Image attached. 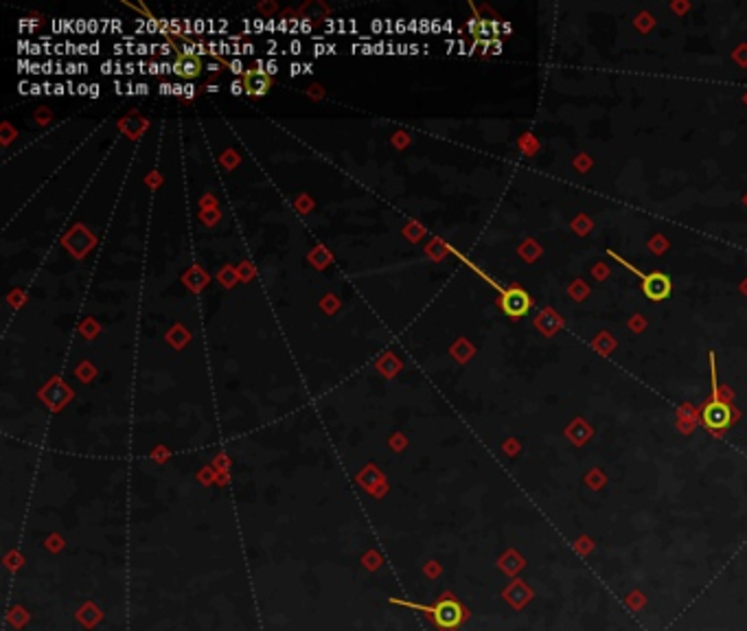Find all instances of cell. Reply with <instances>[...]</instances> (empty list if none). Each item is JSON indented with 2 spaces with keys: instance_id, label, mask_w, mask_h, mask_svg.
I'll use <instances>...</instances> for the list:
<instances>
[{
  "instance_id": "6da1fadb",
  "label": "cell",
  "mask_w": 747,
  "mask_h": 631,
  "mask_svg": "<svg viewBox=\"0 0 747 631\" xmlns=\"http://www.w3.org/2000/svg\"><path fill=\"white\" fill-rule=\"evenodd\" d=\"M397 605H405V608H415V610H421L425 614H430L434 618V622L439 625L441 629H456L462 618H465V610L460 608V603L452 600V598H443L439 600L436 605H432V608H427V605H412V603H403V600H393Z\"/></svg>"
},
{
  "instance_id": "8d00e7d4",
  "label": "cell",
  "mask_w": 747,
  "mask_h": 631,
  "mask_svg": "<svg viewBox=\"0 0 747 631\" xmlns=\"http://www.w3.org/2000/svg\"><path fill=\"white\" fill-rule=\"evenodd\" d=\"M134 68H138V66H134V64H125V72H127V75H132V72H136Z\"/></svg>"
},
{
  "instance_id": "d6a6232c",
  "label": "cell",
  "mask_w": 747,
  "mask_h": 631,
  "mask_svg": "<svg viewBox=\"0 0 747 631\" xmlns=\"http://www.w3.org/2000/svg\"><path fill=\"white\" fill-rule=\"evenodd\" d=\"M40 92H44V86H40V84H31V94H40Z\"/></svg>"
},
{
  "instance_id": "ba28073f",
  "label": "cell",
  "mask_w": 747,
  "mask_h": 631,
  "mask_svg": "<svg viewBox=\"0 0 747 631\" xmlns=\"http://www.w3.org/2000/svg\"><path fill=\"white\" fill-rule=\"evenodd\" d=\"M206 29H209V22H206V20H202V18L193 20V31H195L197 35H202Z\"/></svg>"
},
{
  "instance_id": "4316f807",
  "label": "cell",
  "mask_w": 747,
  "mask_h": 631,
  "mask_svg": "<svg viewBox=\"0 0 747 631\" xmlns=\"http://www.w3.org/2000/svg\"><path fill=\"white\" fill-rule=\"evenodd\" d=\"M90 92V86L88 84H80L77 86V94H88Z\"/></svg>"
},
{
  "instance_id": "30bf717a",
  "label": "cell",
  "mask_w": 747,
  "mask_h": 631,
  "mask_svg": "<svg viewBox=\"0 0 747 631\" xmlns=\"http://www.w3.org/2000/svg\"><path fill=\"white\" fill-rule=\"evenodd\" d=\"M263 70H266V72L270 75V77H272V75H276V72H278V62H276V60L266 62V64H263Z\"/></svg>"
},
{
  "instance_id": "d6986e66",
  "label": "cell",
  "mask_w": 747,
  "mask_h": 631,
  "mask_svg": "<svg viewBox=\"0 0 747 631\" xmlns=\"http://www.w3.org/2000/svg\"><path fill=\"white\" fill-rule=\"evenodd\" d=\"M136 53H138V55L151 53V44H138V46H136Z\"/></svg>"
},
{
  "instance_id": "f35d334b",
  "label": "cell",
  "mask_w": 747,
  "mask_h": 631,
  "mask_svg": "<svg viewBox=\"0 0 747 631\" xmlns=\"http://www.w3.org/2000/svg\"><path fill=\"white\" fill-rule=\"evenodd\" d=\"M417 27H419L417 20H410V22H408V29H417Z\"/></svg>"
},
{
  "instance_id": "484cf974",
  "label": "cell",
  "mask_w": 747,
  "mask_h": 631,
  "mask_svg": "<svg viewBox=\"0 0 747 631\" xmlns=\"http://www.w3.org/2000/svg\"><path fill=\"white\" fill-rule=\"evenodd\" d=\"M405 29H408V24H405L403 20H397V22H395V31H397V33H401V31H405Z\"/></svg>"
},
{
  "instance_id": "ab89813d",
  "label": "cell",
  "mask_w": 747,
  "mask_h": 631,
  "mask_svg": "<svg viewBox=\"0 0 747 631\" xmlns=\"http://www.w3.org/2000/svg\"><path fill=\"white\" fill-rule=\"evenodd\" d=\"M327 53H336V44H327Z\"/></svg>"
},
{
  "instance_id": "e575fe53",
  "label": "cell",
  "mask_w": 747,
  "mask_h": 631,
  "mask_svg": "<svg viewBox=\"0 0 747 631\" xmlns=\"http://www.w3.org/2000/svg\"><path fill=\"white\" fill-rule=\"evenodd\" d=\"M64 92H68V88L62 84H55V94H64Z\"/></svg>"
},
{
  "instance_id": "e0dca14e",
  "label": "cell",
  "mask_w": 747,
  "mask_h": 631,
  "mask_svg": "<svg viewBox=\"0 0 747 631\" xmlns=\"http://www.w3.org/2000/svg\"><path fill=\"white\" fill-rule=\"evenodd\" d=\"M300 72H305V68H302V64H298V62H294L292 66H290V75H292V77H296V75H300Z\"/></svg>"
},
{
  "instance_id": "8992f818",
  "label": "cell",
  "mask_w": 747,
  "mask_h": 631,
  "mask_svg": "<svg viewBox=\"0 0 747 631\" xmlns=\"http://www.w3.org/2000/svg\"><path fill=\"white\" fill-rule=\"evenodd\" d=\"M173 72L180 75V77H197V75L202 72V62L200 57H187V55H178L175 62H173Z\"/></svg>"
},
{
  "instance_id": "2e32d148",
  "label": "cell",
  "mask_w": 747,
  "mask_h": 631,
  "mask_svg": "<svg viewBox=\"0 0 747 631\" xmlns=\"http://www.w3.org/2000/svg\"><path fill=\"white\" fill-rule=\"evenodd\" d=\"M114 66H116L114 62H103V64H101V72H103V75H112V72H114V70H112Z\"/></svg>"
},
{
  "instance_id": "74e56055",
  "label": "cell",
  "mask_w": 747,
  "mask_h": 631,
  "mask_svg": "<svg viewBox=\"0 0 747 631\" xmlns=\"http://www.w3.org/2000/svg\"><path fill=\"white\" fill-rule=\"evenodd\" d=\"M114 50H116V53H119V55H123V53H125V50H127V48H123L121 44H114Z\"/></svg>"
},
{
  "instance_id": "836d02e7",
  "label": "cell",
  "mask_w": 747,
  "mask_h": 631,
  "mask_svg": "<svg viewBox=\"0 0 747 631\" xmlns=\"http://www.w3.org/2000/svg\"><path fill=\"white\" fill-rule=\"evenodd\" d=\"M136 92H138V94H147V92H149V86H147V84H138V86H136Z\"/></svg>"
},
{
  "instance_id": "ffe728a7",
  "label": "cell",
  "mask_w": 747,
  "mask_h": 631,
  "mask_svg": "<svg viewBox=\"0 0 747 631\" xmlns=\"http://www.w3.org/2000/svg\"><path fill=\"white\" fill-rule=\"evenodd\" d=\"M325 53H327V44L318 42V44L314 46V55H325Z\"/></svg>"
},
{
  "instance_id": "5b68a950",
  "label": "cell",
  "mask_w": 747,
  "mask_h": 631,
  "mask_svg": "<svg viewBox=\"0 0 747 631\" xmlns=\"http://www.w3.org/2000/svg\"><path fill=\"white\" fill-rule=\"evenodd\" d=\"M272 86V79L270 75L266 70H259V68H248L246 75H244V88H246V94L250 97H263Z\"/></svg>"
},
{
  "instance_id": "60d3db41",
  "label": "cell",
  "mask_w": 747,
  "mask_h": 631,
  "mask_svg": "<svg viewBox=\"0 0 747 631\" xmlns=\"http://www.w3.org/2000/svg\"><path fill=\"white\" fill-rule=\"evenodd\" d=\"M206 90H209V92H217L219 88H217V86H206Z\"/></svg>"
},
{
  "instance_id": "d4e9b609",
  "label": "cell",
  "mask_w": 747,
  "mask_h": 631,
  "mask_svg": "<svg viewBox=\"0 0 747 631\" xmlns=\"http://www.w3.org/2000/svg\"><path fill=\"white\" fill-rule=\"evenodd\" d=\"M193 97H195V88L191 84H187L185 86V99H193Z\"/></svg>"
},
{
  "instance_id": "1f68e13d",
  "label": "cell",
  "mask_w": 747,
  "mask_h": 631,
  "mask_svg": "<svg viewBox=\"0 0 747 631\" xmlns=\"http://www.w3.org/2000/svg\"><path fill=\"white\" fill-rule=\"evenodd\" d=\"M99 48H101V44H99V42H92V44H90V55H99Z\"/></svg>"
},
{
  "instance_id": "52a82bcc",
  "label": "cell",
  "mask_w": 747,
  "mask_h": 631,
  "mask_svg": "<svg viewBox=\"0 0 747 631\" xmlns=\"http://www.w3.org/2000/svg\"><path fill=\"white\" fill-rule=\"evenodd\" d=\"M228 68H230V70H233L235 75H246V70H248V68L244 66V62H241L239 57H233V60H230V62H228Z\"/></svg>"
},
{
  "instance_id": "277c9868",
  "label": "cell",
  "mask_w": 747,
  "mask_h": 631,
  "mask_svg": "<svg viewBox=\"0 0 747 631\" xmlns=\"http://www.w3.org/2000/svg\"><path fill=\"white\" fill-rule=\"evenodd\" d=\"M502 309L511 318H522L530 309V298L524 290L511 287L502 292Z\"/></svg>"
},
{
  "instance_id": "9a60e30c",
  "label": "cell",
  "mask_w": 747,
  "mask_h": 631,
  "mask_svg": "<svg viewBox=\"0 0 747 631\" xmlns=\"http://www.w3.org/2000/svg\"><path fill=\"white\" fill-rule=\"evenodd\" d=\"M254 53V44L252 42H244L241 44V55H252Z\"/></svg>"
},
{
  "instance_id": "7a4b0ae2",
  "label": "cell",
  "mask_w": 747,
  "mask_h": 631,
  "mask_svg": "<svg viewBox=\"0 0 747 631\" xmlns=\"http://www.w3.org/2000/svg\"><path fill=\"white\" fill-rule=\"evenodd\" d=\"M609 257H614L616 261H621L625 268H629L633 274H638V276H640V281H642V290H645V294H647L651 300L660 302V300H664L668 294H671V279H668L666 274H662V272H651V274L640 272L636 265H631V263H629V261H625L623 257H618L616 252H609Z\"/></svg>"
},
{
  "instance_id": "ac0fdd59",
  "label": "cell",
  "mask_w": 747,
  "mask_h": 631,
  "mask_svg": "<svg viewBox=\"0 0 747 631\" xmlns=\"http://www.w3.org/2000/svg\"><path fill=\"white\" fill-rule=\"evenodd\" d=\"M99 29H101V22H99V20H88V31H90V33H99Z\"/></svg>"
},
{
  "instance_id": "f1b7e54d",
  "label": "cell",
  "mask_w": 747,
  "mask_h": 631,
  "mask_svg": "<svg viewBox=\"0 0 747 631\" xmlns=\"http://www.w3.org/2000/svg\"><path fill=\"white\" fill-rule=\"evenodd\" d=\"M173 94H178V97H185V86L173 84Z\"/></svg>"
},
{
  "instance_id": "603a6c76",
  "label": "cell",
  "mask_w": 747,
  "mask_h": 631,
  "mask_svg": "<svg viewBox=\"0 0 747 631\" xmlns=\"http://www.w3.org/2000/svg\"><path fill=\"white\" fill-rule=\"evenodd\" d=\"M147 72H151V75H163V72H160V64H156V62H151V64H149V70H147Z\"/></svg>"
},
{
  "instance_id": "3957f363",
  "label": "cell",
  "mask_w": 747,
  "mask_h": 631,
  "mask_svg": "<svg viewBox=\"0 0 747 631\" xmlns=\"http://www.w3.org/2000/svg\"><path fill=\"white\" fill-rule=\"evenodd\" d=\"M702 421H704V425L708 427V430L721 432V430H726V427L732 423V410H730V406L726 401H721L719 397H714L712 403H708V406L704 408Z\"/></svg>"
},
{
  "instance_id": "7402d4cb",
  "label": "cell",
  "mask_w": 747,
  "mask_h": 631,
  "mask_svg": "<svg viewBox=\"0 0 747 631\" xmlns=\"http://www.w3.org/2000/svg\"><path fill=\"white\" fill-rule=\"evenodd\" d=\"M66 72H68V75H75V72H80V64H75V62L66 64Z\"/></svg>"
},
{
  "instance_id": "f546056e",
  "label": "cell",
  "mask_w": 747,
  "mask_h": 631,
  "mask_svg": "<svg viewBox=\"0 0 747 631\" xmlns=\"http://www.w3.org/2000/svg\"><path fill=\"white\" fill-rule=\"evenodd\" d=\"M371 27H373V31L377 33V31H381V29H383V22H381V20H373Z\"/></svg>"
},
{
  "instance_id": "d590c367",
  "label": "cell",
  "mask_w": 747,
  "mask_h": 631,
  "mask_svg": "<svg viewBox=\"0 0 747 631\" xmlns=\"http://www.w3.org/2000/svg\"><path fill=\"white\" fill-rule=\"evenodd\" d=\"M112 31H114V33L121 31V20H112Z\"/></svg>"
},
{
  "instance_id": "4dcf8cb0",
  "label": "cell",
  "mask_w": 747,
  "mask_h": 631,
  "mask_svg": "<svg viewBox=\"0 0 747 631\" xmlns=\"http://www.w3.org/2000/svg\"><path fill=\"white\" fill-rule=\"evenodd\" d=\"M88 97H92V99H97V97H99V86H97V84H90V92H88Z\"/></svg>"
},
{
  "instance_id": "4fadbf2b",
  "label": "cell",
  "mask_w": 747,
  "mask_h": 631,
  "mask_svg": "<svg viewBox=\"0 0 747 631\" xmlns=\"http://www.w3.org/2000/svg\"><path fill=\"white\" fill-rule=\"evenodd\" d=\"M300 50H302V44H300L298 40H292V42H290V53H292V55H298Z\"/></svg>"
},
{
  "instance_id": "83f0119b",
  "label": "cell",
  "mask_w": 747,
  "mask_h": 631,
  "mask_svg": "<svg viewBox=\"0 0 747 631\" xmlns=\"http://www.w3.org/2000/svg\"><path fill=\"white\" fill-rule=\"evenodd\" d=\"M42 50H44V48H42L40 44H31V48H29V53H31V55H40V53H42Z\"/></svg>"
},
{
  "instance_id": "44dd1931",
  "label": "cell",
  "mask_w": 747,
  "mask_h": 631,
  "mask_svg": "<svg viewBox=\"0 0 747 631\" xmlns=\"http://www.w3.org/2000/svg\"><path fill=\"white\" fill-rule=\"evenodd\" d=\"M266 29H268V31H278V22H276L274 18H270V20L266 22Z\"/></svg>"
},
{
  "instance_id": "9c48e42d",
  "label": "cell",
  "mask_w": 747,
  "mask_h": 631,
  "mask_svg": "<svg viewBox=\"0 0 747 631\" xmlns=\"http://www.w3.org/2000/svg\"><path fill=\"white\" fill-rule=\"evenodd\" d=\"M230 92H233L235 97H239L241 92H246V88H244V79H235L233 84H230Z\"/></svg>"
},
{
  "instance_id": "7c38bea8",
  "label": "cell",
  "mask_w": 747,
  "mask_h": 631,
  "mask_svg": "<svg viewBox=\"0 0 747 631\" xmlns=\"http://www.w3.org/2000/svg\"><path fill=\"white\" fill-rule=\"evenodd\" d=\"M266 29V22L261 20V18H256L254 22H252V33H261Z\"/></svg>"
},
{
  "instance_id": "5bb4252c",
  "label": "cell",
  "mask_w": 747,
  "mask_h": 631,
  "mask_svg": "<svg viewBox=\"0 0 747 631\" xmlns=\"http://www.w3.org/2000/svg\"><path fill=\"white\" fill-rule=\"evenodd\" d=\"M278 31H280V33H290V22H288V18H280V20H278Z\"/></svg>"
},
{
  "instance_id": "cb8c5ba5",
  "label": "cell",
  "mask_w": 747,
  "mask_h": 631,
  "mask_svg": "<svg viewBox=\"0 0 747 631\" xmlns=\"http://www.w3.org/2000/svg\"><path fill=\"white\" fill-rule=\"evenodd\" d=\"M160 94H173V86L171 84H160Z\"/></svg>"
},
{
  "instance_id": "8fae6325",
  "label": "cell",
  "mask_w": 747,
  "mask_h": 631,
  "mask_svg": "<svg viewBox=\"0 0 747 631\" xmlns=\"http://www.w3.org/2000/svg\"><path fill=\"white\" fill-rule=\"evenodd\" d=\"M298 33H312V22H309V18H300Z\"/></svg>"
}]
</instances>
